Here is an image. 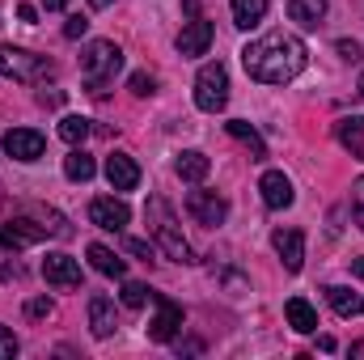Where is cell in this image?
Returning a JSON list of instances; mask_svg holds the SVG:
<instances>
[{"label":"cell","instance_id":"38","mask_svg":"<svg viewBox=\"0 0 364 360\" xmlns=\"http://www.w3.org/2000/svg\"><path fill=\"white\" fill-rule=\"evenodd\" d=\"M352 356H356V360L364 356V339H360V344H352Z\"/></svg>","mask_w":364,"mask_h":360},{"label":"cell","instance_id":"9","mask_svg":"<svg viewBox=\"0 0 364 360\" xmlns=\"http://www.w3.org/2000/svg\"><path fill=\"white\" fill-rule=\"evenodd\" d=\"M186 212L199 221V225H220L229 216V203L216 195V191H191L186 195Z\"/></svg>","mask_w":364,"mask_h":360},{"label":"cell","instance_id":"10","mask_svg":"<svg viewBox=\"0 0 364 360\" xmlns=\"http://www.w3.org/2000/svg\"><path fill=\"white\" fill-rule=\"evenodd\" d=\"M47 225H34V221H0V250H26L34 242H43Z\"/></svg>","mask_w":364,"mask_h":360},{"label":"cell","instance_id":"30","mask_svg":"<svg viewBox=\"0 0 364 360\" xmlns=\"http://www.w3.org/2000/svg\"><path fill=\"white\" fill-rule=\"evenodd\" d=\"M26 314L30 318H51V301L47 297H34V301H26Z\"/></svg>","mask_w":364,"mask_h":360},{"label":"cell","instance_id":"20","mask_svg":"<svg viewBox=\"0 0 364 360\" xmlns=\"http://www.w3.org/2000/svg\"><path fill=\"white\" fill-rule=\"evenodd\" d=\"M174 170H178L182 182H203L208 170H212V162H208L199 149H186V153H178V166H174Z\"/></svg>","mask_w":364,"mask_h":360},{"label":"cell","instance_id":"14","mask_svg":"<svg viewBox=\"0 0 364 360\" xmlns=\"http://www.w3.org/2000/svg\"><path fill=\"white\" fill-rule=\"evenodd\" d=\"M114 327H119L114 301H110V297H102V292H93V297H90V331L97 335V339H106V335H114Z\"/></svg>","mask_w":364,"mask_h":360},{"label":"cell","instance_id":"19","mask_svg":"<svg viewBox=\"0 0 364 360\" xmlns=\"http://www.w3.org/2000/svg\"><path fill=\"white\" fill-rule=\"evenodd\" d=\"M335 136H339V144H343L356 162H364V119H356V115H352V119H339V123H335Z\"/></svg>","mask_w":364,"mask_h":360},{"label":"cell","instance_id":"34","mask_svg":"<svg viewBox=\"0 0 364 360\" xmlns=\"http://www.w3.org/2000/svg\"><path fill=\"white\" fill-rule=\"evenodd\" d=\"M339 55L356 64V60H360V43H352V38H339Z\"/></svg>","mask_w":364,"mask_h":360},{"label":"cell","instance_id":"22","mask_svg":"<svg viewBox=\"0 0 364 360\" xmlns=\"http://www.w3.org/2000/svg\"><path fill=\"white\" fill-rule=\"evenodd\" d=\"M288 17L296 26H318L326 17V0H288Z\"/></svg>","mask_w":364,"mask_h":360},{"label":"cell","instance_id":"21","mask_svg":"<svg viewBox=\"0 0 364 360\" xmlns=\"http://www.w3.org/2000/svg\"><path fill=\"white\" fill-rule=\"evenodd\" d=\"M90 263H93V271L114 275V280H123V275H127V263H123V259H114V250H106L102 242H93V246H90Z\"/></svg>","mask_w":364,"mask_h":360},{"label":"cell","instance_id":"36","mask_svg":"<svg viewBox=\"0 0 364 360\" xmlns=\"http://www.w3.org/2000/svg\"><path fill=\"white\" fill-rule=\"evenodd\" d=\"M64 4H68V0H43V9H51V13H55V9H64Z\"/></svg>","mask_w":364,"mask_h":360},{"label":"cell","instance_id":"28","mask_svg":"<svg viewBox=\"0 0 364 360\" xmlns=\"http://www.w3.org/2000/svg\"><path fill=\"white\" fill-rule=\"evenodd\" d=\"M127 90L136 93V97H149V93H153V77H149V73H132Z\"/></svg>","mask_w":364,"mask_h":360},{"label":"cell","instance_id":"33","mask_svg":"<svg viewBox=\"0 0 364 360\" xmlns=\"http://www.w3.org/2000/svg\"><path fill=\"white\" fill-rule=\"evenodd\" d=\"M127 255H140L144 263H153V246H149V242H140V238H127Z\"/></svg>","mask_w":364,"mask_h":360},{"label":"cell","instance_id":"16","mask_svg":"<svg viewBox=\"0 0 364 360\" xmlns=\"http://www.w3.org/2000/svg\"><path fill=\"white\" fill-rule=\"evenodd\" d=\"M284 318H288V327H292L296 335H314V331H318V309H314L305 297H288Z\"/></svg>","mask_w":364,"mask_h":360},{"label":"cell","instance_id":"26","mask_svg":"<svg viewBox=\"0 0 364 360\" xmlns=\"http://www.w3.org/2000/svg\"><path fill=\"white\" fill-rule=\"evenodd\" d=\"M85 136H90V119H85V115H64V119H60V140H64V144L77 149V144H85Z\"/></svg>","mask_w":364,"mask_h":360},{"label":"cell","instance_id":"35","mask_svg":"<svg viewBox=\"0 0 364 360\" xmlns=\"http://www.w3.org/2000/svg\"><path fill=\"white\" fill-rule=\"evenodd\" d=\"M17 17H21V21H34V17H38V9H34V4H17Z\"/></svg>","mask_w":364,"mask_h":360},{"label":"cell","instance_id":"12","mask_svg":"<svg viewBox=\"0 0 364 360\" xmlns=\"http://www.w3.org/2000/svg\"><path fill=\"white\" fill-rule=\"evenodd\" d=\"M272 246H275V255L284 259V268L301 271V263H305V233L301 229H275Z\"/></svg>","mask_w":364,"mask_h":360},{"label":"cell","instance_id":"3","mask_svg":"<svg viewBox=\"0 0 364 360\" xmlns=\"http://www.w3.org/2000/svg\"><path fill=\"white\" fill-rule=\"evenodd\" d=\"M144 212L153 216V238H157V246H161L174 263H195V255H191V246H186V238H182L178 221H174V212L166 208V199H149Z\"/></svg>","mask_w":364,"mask_h":360},{"label":"cell","instance_id":"17","mask_svg":"<svg viewBox=\"0 0 364 360\" xmlns=\"http://www.w3.org/2000/svg\"><path fill=\"white\" fill-rule=\"evenodd\" d=\"M106 179H110L114 191H132L140 182V166L127 153H114V157H106Z\"/></svg>","mask_w":364,"mask_h":360},{"label":"cell","instance_id":"13","mask_svg":"<svg viewBox=\"0 0 364 360\" xmlns=\"http://www.w3.org/2000/svg\"><path fill=\"white\" fill-rule=\"evenodd\" d=\"M208 47H212V21L191 17V21L182 26V34H178V51L182 55H203Z\"/></svg>","mask_w":364,"mask_h":360},{"label":"cell","instance_id":"2","mask_svg":"<svg viewBox=\"0 0 364 360\" xmlns=\"http://www.w3.org/2000/svg\"><path fill=\"white\" fill-rule=\"evenodd\" d=\"M123 68V51L114 47V43H106V38H97L85 47V55H81V77H85V85L90 93H106V85L114 81V73Z\"/></svg>","mask_w":364,"mask_h":360},{"label":"cell","instance_id":"15","mask_svg":"<svg viewBox=\"0 0 364 360\" xmlns=\"http://www.w3.org/2000/svg\"><path fill=\"white\" fill-rule=\"evenodd\" d=\"M259 191H263V203H267V208H275V212H279V208H292V199H296L292 182L284 179L279 170H267V174H263V182H259Z\"/></svg>","mask_w":364,"mask_h":360},{"label":"cell","instance_id":"8","mask_svg":"<svg viewBox=\"0 0 364 360\" xmlns=\"http://www.w3.org/2000/svg\"><path fill=\"white\" fill-rule=\"evenodd\" d=\"M43 149H47V140H43L34 127H13V132H4V153L17 157V162H38Z\"/></svg>","mask_w":364,"mask_h":360},{"label":"cell","instance_id":"37","mask_svg":"<svg viewBox=\"0 0 364 360\" xmlns=\"http://www.w3.org/2000/svg\"><path fill=\"white\" fill-rule=\"evenodd\" d=\"M352 271H356V275L364 280V259H352Z\"/></svg>","mask_w":364,"mask_h":360},{"label":"cell","instance_id":"11","mask_svg":"<svg viewBox=\"0 0 364 360\" xmlns=\"http://www.w3.org/2000/svg\"><path fill=\"white\" fill-rule=\"evenodd\" d=\"M43 280L55 288H81V263L73 255H47L43 259Z\"/></svg>","mask_w":364,"mask_h":360},{"label":"cell","instance_id":"18","mask_svg":"<svg viewBox=\"0 0 364 360\" xmlns=\"http://www.w3.org/2000/svg\"><path fill=\"white\" fill-rule=\"evenodd\" d=\"M326 301H331V309H335L339 318H360L364 314V297L352 292V288H343V284H331V288H326Z\"/></svg>","mask_w":364,"mask_h":360},{"label":"cell","instance_id":"5","mask_svg":"<svg viewBox=\"0 0 364 360\" xmlns=\"http://www.w3.org/2000/svg\"><path fill=\"white\" fill-rule=\"evenodd\" d=\"M225 102H229V73H225V64H203L199 77H195V106L216 115V110H225Z\"/></svg>","mask_w":364,"mask_h":360},{"label":"cell","instance_id":"27","mask_svg":"<svg viewBox=\"0 0 364 360\" xmlns=\"http://www.w3.org/2000/svg\"><path fill=\"white\" fill-rule=\"evenodd\" d=\"M149 297H153V292H149L144 284H136V280H132V284H123V305H127V309H144V301H149Z\"/></svg>","mask_w":364,"mask_h":360},{"label":"cell","instance_id":"4","mask_svg":"<svg viewBox=\"0 0 364 360\" xmlns=\"http://www.w3.org/2000/svg\"><path fill=\"white\" fill-rule=\"evenodd\" d=\"M0 77L9 81H21V85H34L43 77H51V60L26 51V47H13V43H0Z\"/></svg>","mask_w":364,"mask_h":360},{"label":"cell","instance_id":"40","mask_svg":"<svg viewBox=\"0 0 364 360\" xmlns=\"http://www.w3.org/2000/svg\"><path fill=\"white\" fill-rule=\"evenodd\" d=\"M360 97H364V77H360Z\"/></svg>","mask_w":364,"mask_h":360},{"label":"cell","instance_id":"6","mask_svg":"<svg viewBox=\"0 0 364 360\" xmlns=\"http://www.w3.org/2000/svg\"><path fill=\"white\" fill-rule=\"evenodd\" d=\"M153 301H157V314H153V322H149V339L170 344L182 327V305L170 301V297H161V292H153Z\"/></svg>","mask_w":364,"mask_h":360},{"label":"cell","instance_id":"23","mask_svg":"<svg viewBox=\"0 0 364 360\" xmlns=\"http://www.w3.org/2000/svg\"><path fill=\"white\" fill-rule=\"evenodd\" d=\"M263 17H267V0H233V26L255 30Z\"/></svg>","mask_w":364,"mask_h":360},{"label":"cell","instance_id":"24","mask_svg":"<svg viewBox=\"0 0 364 360\" xmlns=\"http://www.w3.org/2000/svg\"><path fill=\"white\" fill-rule=\"evenodd\" d=\"M229 136H233V140H242V144H246V149L255 153V162H263V157H267V144H263V136H259V132H255L250 123L233 119V123H229Z\"/></svg>","mask_w":364,"mask_h":360},{"label":"cell","instance_id":"1","mask_svg":"<svg viewBox=\"0 0 364 360\" xmlns=\"http://www.w3.org/2000/svg\"><path fill=\"white\" fill-rule=\"evenodd\" d=\"M242 64H246V73H250L255 81H263V85H288L292 77L305 73V43H301L296 34L275 30V34H263L259 43H250V47L242 51Z\"/></svg>","mask_w":364,"mask_h":360},{"label":"cell","instance_id":"31","mask_svg":"<svg viewBox=\"0 0 364 360\" xmlns=\"http://www.w3.org/2000/svg\"><path fill=\"white\" fill-rule=\"evenodd\" d=\"M352 212H356V225L364 229V179L352 186Z\"/></svg>","mask_w":364,"mask_h":360},{"label":"cell","instance_id":"32","mask_svg":"<svg viewBox=\"0 0 364 360\" xmlns=\"http://www.w3.org/2000/svg\"><path fill=\"white\" fill-rule=\"evenodd\" d=\"M85 30H90V21H85V17L77 13V17H68V26H64V38H81Z\"/></svg>","mask_w":364,"mask_h":360},{"label":"cell","instance_id":"25","mask_svg":"<svg viewBox=\"0 0 364 360\" xmlns=\"http://www.w3.org/2000/svg\"><path fill=\"white\" fill-rule=\"evenodd\" d=\"M64 174H68L73 182H90V179H93V157L81 149V144H77V149L64 157Z\"/></svg>","mask_w":364,"mask_h":360},{"label":"cell","instance_id":"7","mask_svg":"<svg viewBox=\"0 0 364 360\" xmlns=\"http://www.w3.org/2000/svg\"><path fill=\"white\" fill-rule=\"evenodd\" d=\"M90 221L97 229H110V233H119L127 221H132V208L123 203V199H114V195H97L90 203Z\"/></svg>","mask_w":364,"mask_h":360},{"label":"cell","instance_id":"29","mask_svg":"<svg viewBox=\"0 0 364 360\" xmlns=\"http://www.w3.org/2000/svg\"><path fill=\"white\" fill-rule=\"evenodd\" d=\"M13 356H17V339H13L9 327H0V360H13Z\"/></svg>","mask_w":364,"mask_h":360},{"label":"cell","instance_id":"39","mask_svg":"<svg viewBox=\"0 0 364 360\" xmlns=\"http://www.w3.org/2000/svg\"><path fill=\"white\" fill-rule=\"evenodd\" d=\"M93 9H106V4H110V0H90Z\"/></svg>","mask_w":364,"mask_h":360}]
</instances>
